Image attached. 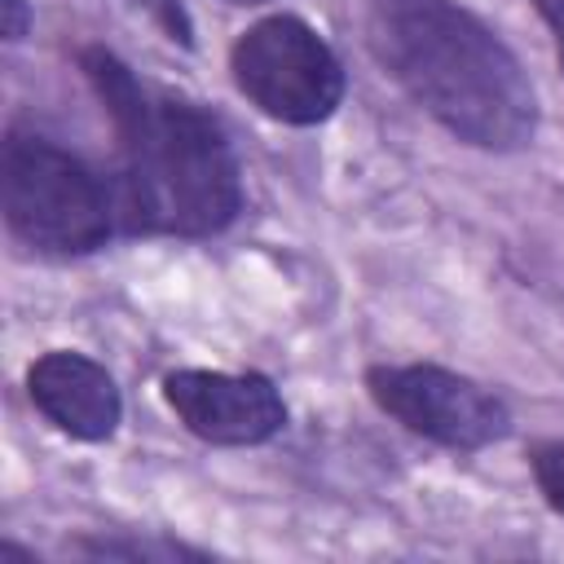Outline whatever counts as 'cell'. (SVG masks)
Masks as SVG:
<instances>
[{
    "mask_svg": "<svg viewBox=\"0 0 564 564\" xmlns=\"http://www.w3.org/2000/svg\"><path fill=\"white\" fill-rule=\"evenodd\" d=\"M119 145L115 207L128 234L207 238L242 212V167L225 128L194 101L150 88L101 44L79 48Z\"/></svg>",
    "mask_w": 564,
    "mask_h": 564,
    "instance_id": "6da1fadb",
    "label": "cell"
},
{
    "mask_svg": "<svg viewBox=\"0 0 564 564\" xmlns=\"http://www.w3.org/2000/svg\"><path fill=\"white\" fill-rule=\"evenodd\" d=\"M375 62L458 141L494 154L538 132V93L507 40L458 0H370Z\"/></svg>",
    "mask_w": 564,
    "mask_h": 564,
    "instance_id": "7a4b0ae2",
    "label": "cell"
},
{
    "mask_svg": "<svg viewBox=\"0 0 564 564\" xmlns=\"http://www.w3.org/2000/svg\"><path fill=\"white\" fill-rule=\"evenodd\" d=\"M0 207L9 234L44 256H88L119 225L110 185L79 154L26 128H9L4 137Z\"/></svg>",
    "mask_w": 564,
    "mask_h": 564,
    "instance_id": "3957f363",
    "label": "cell"
},
{
    "mask_svg": "<svg viewBox=\"0 0 564 564\" xmlns=\"http://www.w3.org/2000/svg\"><path fill=\"white\" fill-rule=\"evenodd\" d=\"M229 75L260 115L291 128L330 119L348 88L335 48L295 13L251 22L229 48Z\"/></svg>",
    "mask_w": 564,
    "mask_h": 564,
    "instance_id": "277c9868",
    "label": "cell"
},
{
    "mask_svg": "<svg viewBox=\"0 0 564 564\" xmlns=\"http://www.w3.org/2000/svg\"><path fill=\"white\" fill-rule=\"evenodd\" d=\"M366 392L405 432L427 436L445 449L471 454V449L498 445L511 432L507 401L498 392H489L485 383H476L458 370H445V366H427V361L370 366Z\"/></svg>",
    "mask_w": 564,
    "mask_h": 564,
    "instance_id": "5b68a950",
    "label": "cell"
},
{
    "mask_svg": "<svg viewBox=\"0 0 564 564\" xmlns=\"http://www.w3.org/2000/svg\"><path fill=\"white\" fill-rule=\"evenodd\" d=\"M163 401L176 423L207 445H264L286 427L282 392L256 370H172Z\"/></svg>",
    "mask_w": 564,
    "mask_h": 564,
    "instance_id": "8992f818",
    "label": "cell"
},
{
    "mask_svg": "<svg viewBox=\"0 0 564 564\" xmlns=\"http://www.w3.org/2000/svg\"><path fill=\"white\" fill-rule=\"evenodd\" d=\"M26 397L57 432L88 445L110 441L123 423V397L115 375L75 348H53L35 357L26 370Z\"/></svg>",
    "mask_w": 564,
    "mask_h": 564,
    "instance_id": "52a82bcc",
    "label": "cell"
},
{
    "mask_svg": "<svg viewBox=\"0 0 564 564\" xmlns=\"http://www.w3.org/2000/svg\"><path fill=\"white\" fill-rule=\"evenodd\" d=\"M70 551L75 555H88V560H159V564L203 560V551L181 546V542H163V538H84Z\"/></svg>",
    "mask_w": 564,
    "mask_h": 564,
    "instance_id": "ba28073f",
    "label": "cell"
},
{
    "mask_svg": "<svg viewBox=\"0 0 564 564\" xmlns=\"http://www.w3.org/2000/svg\"><path fill=\"white\" fill-rule=\"evenodd\" d=\"M529 471L551 511L564 516V441H538L529 449Z\"/></svg>",
    "mask_w": 564,
    "mask_h": 564,
    "instance_id": "9c48e42d",
    "label": "cell"
},
{
    "mask_svg": "<svg viewBox=\"0 0 564 564\" xmlns=\"http://www.w3.org/2000/svg\"><path fill=\"white\" fill-rule=\"evenodd\" d=\"M0 9H4L0 31H4L9 44H18V40L31 31V4H26V0H0Z\"/></svg>",
    "mask_w": 564,
    "mask_h": 564,
    "instance_id": "30bf717a",
    "label": "cell"
},
{
    "mask_svg": "<svg viewBox=\"0 0 564 564\" xmlns=\"http://www.w3.org/2000/svg\"><path fill=\"white\" fill-rule=\"evenodd\" d=\"M533 9H538L542 22L551 26V35H555V53H560V62H564V0H533Z\"/></svg>",
    "mask_w": 564,
    "mask_h": 564,
    "instance_id": "8fae6325",
    "label": "cell"
},
{
    "mask_svg": "<svg viewBox=\"0 0 564 564\" xmlns=\"http://www.w3.org/2000/svg\"><path fill=\"white\" fill-rule=\"evenodd\" d=\"M0 560H22V564H35V551H22L13 542H0Z\"/></svg>",
    "mask_w": 564,
    "mask_h": 564,
    "instance_id": "7c38bea8",
    "label": "cell"
},
{
    "mask_svg": "<svg viewBox=\"0 0 564 564\" xmlns=\"http://www.w3.org/2000/svg\"><path fill=\"white\" fill-rule=\"evenodd\" d=\"M225 4H269V0H225Z\"/></svg>",
    "mask_w": 564,
    "mask_h": 564,
    "instance_id": "4fadbf2b",
    "label": "cell"
}]
</instances>
